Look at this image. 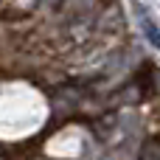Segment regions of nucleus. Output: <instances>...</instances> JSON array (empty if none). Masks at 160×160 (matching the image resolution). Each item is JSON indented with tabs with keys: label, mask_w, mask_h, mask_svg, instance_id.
Instances as JSON below:
<instances>
[{
	"label": "nucleus",
	"mask_w": 160,
	"mask_h": 160,
	"mask_svg": "<svg viewBox=\"0 0 160 160\" xmlns=\"http://www.w3.org/2000/svg\"><path fill=\"white\" fill-rule=\"evenodd\" d=\"M135 14H138V22H141V31L146 34V39L152 42V48H158L160 51V28L155 25V20L149 17V11L141 6V3H135Z\"/></svg>",
	"instance_id": "obj_1"
}]
</instances>
